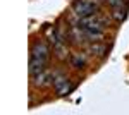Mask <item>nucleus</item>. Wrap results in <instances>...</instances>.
<instances>
[{
    "label": "nucleus",
    "mask_w": 129,
    "mask_h": 115,
    "mask_svg": "<svg viewBox=\"0 0 129 115\" xmlns=\"http://www.w3.org/2000/svg\"><path fill=\"white\" fill-rule=\"evenodd\" d=\"M45 65H47V62L38 60V58H35V57H29V74L31 76H35V74H38L41 70H45Z\"/></svg>",
    "instance_id": "nucleus-5"
},
{
    "label": "nucleus",
    "mask_w": 129,
    "mask_h": 115,
    "mask_svg": "<svg viewBox=\"0 0 129 115\" xmlns=\"http://www.w3.org/2000/svg\"><path fill=\"white\" fill-rule=\"evenodd\" d=\"M107 4H109L112 9H117V7H127V2H126V0H107Z\"/></svg>",
    "instance_id": "nucleus-9"
},
{
    "label": "nucleus",
    "mask_w": 129,
    "mask_h": 115,
    "mask_svg": "<svg viewBox=\"0 0 129 115\" xmlns=\"http://www.w3.org/2000/svg\"><path fill=\"white\" fill-rule=\"evenodd\" d=\"M89 53L91 55H96V57H102L105 53V45L103 43H98V41H93V45L89 47Z\"/></svg>",
    "instance_id": "nucleus-8"
},
{
    "label": "nucleus",
    "mask_w": 129,
    "mask_h": 115,
    "mask_svg": "<svg viewBox=\"0 0 129 115\" xmlns=\"http://www.w3.org/2000/svg\"><path fill=\"white\" fill-rule=\"evenodd\" d=\"M71 64H72L74 69H83L86 65V57H84L83 53H74V55L71 57Z\"/></svg>",
    "instance_id": "nucleus-7"
},
{
    "label": "nucleus",
    "mask_w": 129,
    "mask_h": 115,
    "mask_svg": "<svg viewBox=\"0 0 129 115\" xmlns=\"http://www.w3.org/2000/svg\"><path fill=\"white\" fill-rule=\"evenodd\" d=\"M110 16H112V19H114V21L122 22V21H126V17H127V7H117V9H112Z\"/></svg>",
    "instance_id": "nucleus-6"
},
{
    "label": "nucleus",
    "mask_w": 129,
    "mask_h": 115,
    "mask_svg": "<svg viewBox=\"0 0 129 115\" xmlns=\"http://www.w3.org/2000/svg\"><path fill=\"white\" fill-rule=\"evenodd\" d=\"M29 57H35L38 60H43V62H48V57H50V50L45 43H35L33 48H31V55Z\"/></svg>",
    "instance_id": "nucleus-3"
},
{
    "label": "nucleus",
    "mask_w": 129,
    "mask_h": 115,
    "mask_svg": "<svg viewBox=\"0 0 129 115\" xmlns=\"http://www.w3.org/2000/svg\"><path fill=\"white\" fill-rule=\"evenodd\" d=\"M53 88L59 95H67L71 89H72V83L66 76H57L53 77Z\"/></svg>",
    "instance_id": "nucleus-2"
},
{
    "label": "nucleus",
    "mask_w": 129,
    "mask_h": 115,
    "mask_svg": "<svg viewBox=\"0 0 129 115\" xmlns=\"http://www.w3.org/2000/svg\"><path fill=\"white\" fill-rule=\"evenodd\" d=\"M72 9H74V14L78 17H86V16L96 14L100 5H98V2H95V0H76Z\"/></svg>",
    "instance_id": "nucleus-1"
},
{
    "label": "nucleus",
    "mask_w": 129,
    "mask_h": 115,
    "mask_svg": "<svg viewBox=\"0 0 129 115\" xmlns=\"http://www.w3.org/2000/svg\"><path fill=\"white\" fill-rule=\"evenodd\" d=\"M50 81H53V77H52V74H50L48 70H41V72H38V74H35L33 76V84L35 86H47Z\"/></svg>",
    "instance_id": "nucleus-4"
}]
</instances>
